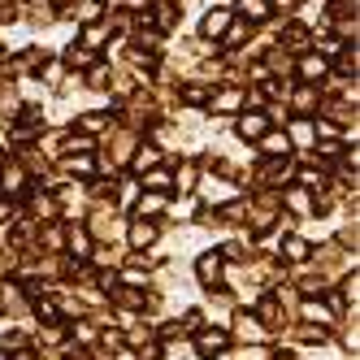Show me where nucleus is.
<instances>
[{"instance_id":"7ed1b4c3","label":"nucleus","mask_w":360,"mask_h":360,"mask_svg":"<svg viewBox=\"0 0 360 360\" xmlns=\"http://www.w3.org/2000/svg\"><path fill=\"white\" fill-rule=\"evenodd\" d=\"M61 13H65V18H74L79 27H91V22L105 18V0H74V5H65Z\"/></svg>"},{"instance_id":"f03ea898","label":"nucleus","mask_w":360,"mask_h":360,"mask_svg":"<svg viewBox=\"0 0 360 360\" xmlns=\"http://www.w3.org/2000/svg\"><path fill=\"white\" fill-rule=\"evenodd\" d=\"M226 347H230V334H226V330H195V352H200L204 360L221 356Z\"/></svg>"},{"instance_id":"c85d7f7f","label":"nucleus","mask_w":360,"mask_h":360,"mask_svg":"<svg viewBox=\"0 0 360 360\" xmlns=\"http://www.w3.org/2000/svg\"><path fill=\"white\" fill-rule=\"evenodd\" d=\"M265 70H269V74H291V70H295V61H291L287 53H282V48H274L269 61H265Z\"/></svg>"},{"instance_id":"423d86ee","label":"nucleus","mask_w":360,"mask_h":360,"mask_svg":"<svg viewBox=\"0 0 360 360\" xmlns=\"http://www.w3.org/2000/svg\"><path fill=\"white\" fill-rule=\"evenodd\" d=\"M295 70H300L304 83H321L326 74H330V61H326L321 53H300V65H295Z\"/></svg>"},{"instance_id":"7c9ffc66","label":"nucleus","mask_w":360,"mask_h":360,"mask_svg":"<svg viewBox=\"0 0 360 360\" xmlns=\"http://www.w3.org/2000/svg\"><path fill=\"white\" fill-rule=\"evenodd\" d=\"M252 35V27H243V22H230V27H226V35L217 39V44H226V48H235V44H243Z\"/></svg>"},{"instance_id":"09e8293b","label":"nucleus","mask_w":360,"mask_h":360,"mask_svg":"<svg viewBox=\"0 0 360 360\" xmlns=\"http://www.w3.org/2000/svg\"><path fill=\"white\" fill-rule=\"evenodd\" d=\"M300 183H304V187H321V174H317V169H304Z\"/></svg>"},{"instance_id":"6e6552de","label":"nucleus","mask_w":360,"mask_h":360,"mask_svg":"<svg viewBox=\"0 0 360 360\" xmlns=\"http://www.w3.org/2000/svg\"><path fill=\"white\" fill-rule=\"evenodd\" d=\"M235 131H239V139H252V143H256V139H261V135L269 131V117H265L261 109H248V113L239 117V126H235Z\"/></svg>"},{"instance_id":"f257e3e1","label":"nucleus","mask_w":360,"mask_h":360,"mask_svg":"<svg viewBox=\"0 0 360 360\" xmlns=\"http://www.w3.org/2000/svg\"><path fill=\"white\" fill-rule=\"evenodd\" d=\"M243 100H248V91H243L239 83H230V87H221V91H209V105H213L217 113H239Z\"/></svg>"},{"instance_id":"c756f323","label":"nucleus","mask_w":360,"mask_h":360,"mask_svg":"<svg viewBox=\"0 0 360 360\" xmlns=\"http://www.w3.org/2000/svg\"><path fill=\"white\" fill-rule=\"evenodd\" d=\"M109 74H113V65H100V61H96V65L87 70V87H96V91H105V87H109Z\"/></svg>"},{"instance_id":"4468645a","label":"nucleus","mask_w":360,"mask_h":360,"mask_svg":"<svg viewBox=\"0 0 360 360\" xmlns=\"http://www.w3.org/2000/svg\"><path fill=\"white\" fill-rule=\"evenodd\" d=\"M65 248H70V256H79V261H83V256L91 252V235H87L83 226H74V230H65Z\"/></svg>"},{"instance_id":"4c0bfd02","label":"nucleus","mask_w":360,"mask_h":360,"mask_svg":"<svg viewBox=\"0 0 360 360\" xmlns=\"http://www.w3.org/2000/svg\"><path fill=\"white\" fill-rule=\"evenodd\" d=\"M44 248H48V252L65 248V230H61V226H48V230H44Z\"/></svg>"},{"instance_id":"2eb2a0df","label":"nucleus","mask_w":360,"mask_h":360,"mask_svg":"<svg viewBox=\"0 0 360 360\" xmlns=\"http://www.w3.org/2000/svg\"><path fill=\"white\" fill-rule=\"evenodd\" d=\"M131 165L143 174V169H152V165H161V148L157 143H139L135 148V157H131Z\"/></svg>"},{"instance_id":"a878e982","label":"nucleus","mask_w":360,"mask_h":360,"mask_svg":"<svg viewBox=\"0 0 360 360\" xmlns=\"http://www.w3.org/2000/svg\"><path fill=\"white\" fill-rule=\"evenodd\" d=\"M0 113H5V117H18L22 113V100H18V87L13 83L0 87Z\"/></svg>"},{"instance_id":"393cba45","label":"nucleus","mask_w":360,"mask_h":360,"mask_svg":"<svg viewBox=\"0 0 360 360\" xmlns=\"http://www.w3.org/2000/svg\"><path fill=\"white\" fill-rule=\"evenodd\" d=\"M53 213H57V200L53 195H35L31 200V217L35 221H53Z\"/></svg>"},{"instance_id":"3c124183","label":"nucleus","mask_w":360,"mask_h":360,"mask_svg":"<svg viewBox=\"0 0 360 360\" xmlns=\"http://www.w3.org/2000/svg\"><path fill=\"white\" fill-rule=\"evenodd\" d=\"M278 360H295V356H278Z\"/></svg>"},{"instance_id":"49530a36","label":"nucleus","mask_w":360,"mask_h":360,"mask_svg":"<svg viewBox=\"0 0 360 360\" xmlns=\"http://www.w3.org/2000/svg\"><path fill=\"white\" fill-rule=\"evenodd\" d=\"M18 18V0H0V22H13Z\"/></svg>"},{"instance_id":"2f4dec72","label":"nucleus","mask_w":360,"mask_h":360,"mask_svg":"<svg viewBox=\"0 0 360 360\" xmlns=\"http://www.w3.org/2000/svg\"><path fill=\"white\" fill-rule=\"evenodd\" d=\"M195 183H200V169H195V165H183V169L174 174V187H178V191H191Z\"/></svg>"},{"instance_id":"de8ad7c7","label":"nucleus","mask_w":360,"mask_h":360,"mask_svg":"<svg viewBox=\"0 0 360 360\" xmlns=\"http://www.w3.org/2000/svg\"><path fill=\"white\" fill-rule=\"evenodd\" d=\"M221 256H226V261H243L248 252H243V243H226V248H221Z\"/></svg>"},{"instance_id":"9d476101","label":"nucleus","mask_w":360,"mask_h":360,"mask_svg":"<svg viewBox=\"0 0 360 360\" xmlns=\"http://www.w3.org/2000/svg\"><path fill=\"white\" fill-rule=\"evenodd\" d=\"M157 243V221L152 217H135L131 221V248H152Z\"/></svg>"},{"instance_id":"0eeeda50","label":"nucleus","mask_w":360,"mask_h":360,"mask_svg":"<svg viewBox=\"0 0 360 360\" xmlns=\"http://www.w3.org/2000/svg\"><path fill=\"white\" fill-rule=\"evenodd\" d=\"M282 53L287 57H295V53H308V48H313V39H308V27H300V22H291L287 31H282Z\"/></svg>"},{"instance_id":"f704fd0d","label":"nucleus","mask_w":360,"mask_h":360,"mask_svg":"<svg viewBox=\"0 0 360 360\" xmlns=\"http://www.w3.org/2000/svg\"><path fill=\"white\" fill-rule=\"evenodd\" d=\"M44 83L48 87H61L65 83V65L61 61H44Z\"/></svg>"},{"instance_id":"37998d69","label":"nucleus","mask_w":360,"mask_h":360,"mask_svg":"<svg viewBox=\"0 0 360 360\" xmlns=\"http://www.w3.org/2000/svg\"><path fill=\"white\" fill-rule=\"evenodd\" d=\"M300 339H304V343H321V339H326V330H321V326H304V330H300Z\"/></svg>"},{"instance_id":"bb28decb","label":"nucleus","mask_w":360,"mask_h":360,"mask_svg":"<svg viewBox=\"0 0 360 360\" xmlns=\"http://www.w3.org/2000/svg\"><path fill=\"white\" fill-rule=\"evenodd\" d=\"M65 169H70V174H79V178H87V174H96V157H87V152H79V157H74V152H70Z\"/></svg>"},{"instance_id":"aec40b11","label":"nucleus","mask_w":360,"mask_h":360,"mask_svg":"<svg viewBox=\"0 0 360 360\" xmlns=\"http://www.w3.org/2000/svg\"><path fill=\"white\" fill-rule=\"evenodd\" d=\"M152 5H157V13H152L148 22H157V31H169L174 22H178V9L169 5V0H152Z\"/></svg>"},{"instance_id":"b1692460","label":"nucleus","mask_w":360,"mask_h":360,"mask_svg":"<svg viewBox=\"0 0 360 360\" xmlns=\"http://www.w3.org/2000/svg\"><path fill=\"white\" fill-rule=\"evenodd\" d=\"M235 334H239V339H261L265 326L256 321V317H248V313H239V317H235Z\"/></svg>"},{"instance_id":"a19ab883","label":"nucleus","mask_w":360,"mask_h":360,"mask_svg":"<svg viewBox=\"0 0 360 360\" xmlns=\"http://www.w3.org/2000/svg\"><path fill=\"white\" fill-rule=\"evenodd\" d=\"M61 139H65L70 152H91V139H87V135H61Z\"/></svg>"},{"instance_id":"ea45409f","label":"nucleus","mask_w":360,"mask_h":360,"mask_svg":"<svg viewBox=\"0 0 360 360\" xmlns=\"http://www.w3.org/2000/svg\"><path fill=\"white\" fill-rule=\"evenodd\" d=\"M304 317H308V321H330L334 313H330L326 304H308V308H304Z\"/></svg>"},{"instance_id":"a18cd8bd","label":"nucleus","mask_w":360,"mask_h":360,"mask_svg":"<svg viewBox=\"0 0 360 360\" xmlns=\"http://www.w3.org/2000/svg\"><path fill=\"white\" fill-rule=\"evenodd\" d=\"M313 131H321L326 139H334V135H339V122H330V117H321V122L313 126Z\"/></svg>"},{"instance_id":"39448f33","label":"nucleus","mask_w":360,"mask_h":360,"mask_svg":"<svg viewBox=\"0 0 360 360\" xmlns=\"http://www.w3.org/2000/svg\"><path fill=\"white\" fill-rule=\"evenodd\" d=\"M256 174H261L265 183H274V187H287L291 178H295V169H291V161H287V157H269V161H265L261 169H256Z\"/></svg>"},{"instance_id":"dca6fc26","label":"nucleus","mask_w":360,"mask_h":360,"mask_svg":"<svg viewBox=\"0 0 360 360\" xmlns=\"http://www.w3.org/2000/svg\"><path fill=\"white\" fill-rule=\"evenodd\" d=\"M291 105H295L300 113H313V109H317V83H300L295 96H291Z\"/></svg>"},{"instance_id":"1a4fd4ad","label":"nucleus","mask_w":360,"mask_h":360,"mask_svg":"<svg viewBox=\"0 0 360 360\" xmlns=\"http://www.w3.org/2000/svg\"><path fill=\"white\" fill-rule=\"evenodd\" d=\"M230 22H235V18H230V9H221V5H217V9H213L209 18L200 22V35L209 39V44H217V39L226 35V27H230Z\"/></svg>"},{"instance_id":"c03bdc74","label":"nucleus","mask_w":360,"mask_h":360,"mask_svg":"<svg viewBox=\"0 0 360 360\" xmlns=\"http://www.w3.org/2000/svg\"><path fill=\"white\" fill-rule=\"evenodd\" d=\"M113 295H117L126 308H139V304H143V295H139V291H113Z\"/></svg>"},{"instance_id":"e433bc0d","label":"nucleus","mask_w":360,"mask_h":360,"mask_svg":"<svg viewBox=\"0 0 360 360\" xmlns=\"http://www.w3.org/2000/svg\"><path fill=\"white\" fill-rule=\"evenodd\" d=\"M79 126H83L87 135H96V131H105V126H109V113H87V117H79Z\"/></svg>"},{"instance_id":"79ce46f5","label":"nucleus","mask_w":360,"mask_h":360,"mask_svg":"<svg viewBox=\"0 0 360 360\" xmlns=\"http://www.w3.org/2000/svg\"><path fill=\"white\" fill-rule=\"evenodd\" d=\"M300 287H304V295H321V291H326V278H321V274H317V278H304Z\"/></svg>"},{"instance_id":"9b49d317","label":"nucleus","mask_w":360,"mask_h":360,"mask_svg":"<svg viewBox=\"0 0 360 360\" xmlns=\"http://www.w3.org/2000/svg\"><path fill=\"white\" fill-rule=\"evenodd\" d=\"M256 143H261L265 157H291V139H287V135H278V131H265Z\"/></svg>"},{"instance_id":"f8f14e48","label":"nucleus","mask_w":360,"mask_h":360,"mask_svg":"<svg viewBox=\"0 0 360 360\" xmlns=\"http://www.w3.org/2000/svg\"><path fill=\"white\" fill-rule=\"evenodd\" d=\"M174 187V174L169 169H161V165H152V169H143V191H169Z\"/></svg>"},{"instance_id":"cd10ccee","label":"nucleus","mask_w":360,"mask_h":360,"mask_svg":"<svg viewBox=\"0 0 360 360\" xmlns=\"http://www.w3.org/2000/svg\"><path fill=\"white\" fill-rule=\"evenodd\" d=\"M105 39H109V31L100 27V22H91V27H83V48H91V53H96V48H105Z\"/></svg>"},{"instance_id":"8fccbe9b","label":"nucleus","mask_w":360,"mask_h":360,"mask_svg":"<svg viewBox=\"0 0 360 360\" xmlns=\"http://www.w3.org/2000/svg\"><path fill=\"white\" fill-rule=\"evenodd\" d=\"M300 5V0H269V9H282V13H291Z\"/></svg>"},{"instance_id":"5701e85b","label":"nucleus","mask_w":360,"mask_h":360,"mask_svg":"<svg viewBox=\"0 0 360 360\" xmlns=\"http://www.w3.org/2000/svg\"><path fill=\"white\" fill-rule=\"evenodd\" d=\"M313 135H317V131H313V122L300 117V122H291V135H287V139H291V143H300V148H308V143H317Z\"/></svg>"},{"instance_id":"473e14b6","label":"nucleus","mask_w":360,"mask_h":360,"mask_svg":"<svg viewBox=\"0 0 360 360\" xmlns=\"http://www.w3.org/2000/svg\"><path fill=\"white\" fill-rule=\"evenodd\" d=\"M326 113L339 117V122H347V117L356 122V105H347V100H326Z\"/></svg>"},{"instance_id":"f3484780","label":"nucleus","mask_w":360,"mask_h":360,"mask_svg":"<svg viewBox=\"0 0 360 360\" xmlns=\"http://www.w3.org/2000/svg\"><path fill=\"white\" fill-rule=\"evenodd\" d=\"M161 209H165V195L161 191H143L139 204H135V217H157Z\"/></svg>"},{"instance_id":"a211bd4d","label":"nucleus","mask_w":360,"mask_h":360,"mask_svg":"<svg viewBox=\"0 0 360 360\" xmlns=\"http://www.w3.org/2000/svg\"><path fill=\"white\" fill-rule=\"evenodd\" d=\"M308 256H313L308 239H295V235H291V239H282V261H295V265H300V261H308Z\"/></svg>"},{"instance_id":"412c9836","label":"nucleus","mask_w":360,"mask_h":360,"mask_svg":"<svg viewBox=\"0 0 360 360\" xmlns=\"http://www.w3.org/2000/svg\"><path fill=\"white\" fill-rule=\"evenodd\" d=\"M65 65L70 70H91L96 65V53H91V48H83V44H74L70 53H65Z\"/></svg>"},{"instance_id":"ddd939ff","label":"nucleus","mask_w":360,"mask_h":360,"mask_svg":"<svg viewBox=\"0 0 360 360\" xmlns=\"http://www.w3.org/2000/svg\"><path fill=\"white\" fill-rule=\"evenodd\" d=\"M0 187H5V195L27 191V165H9L5 174H0Z\"/></svg>"},{"instance_id":"6ab92c4d","label":"nucleus","mask_w":360,"mask_h":360,"mask_svg":"<svg viewBox=\"0 0 360 360\" xmlns=\"http://www.w3.org/2000/svg\"><path fill=\"white\" fill-rule=\"evenodd\" d=\"M131 157H135V135H131V131H117V135H113V165L131 161Z\"/></svg>"},{"instance_id":"72a5a7b5","label":"nucleus","mask_w":360,"mask_h":360,"mask_svg":"<svg viewBox=\"0 0 360 360\" xmlns=\"http://www.w3.org/2000/svg\"><path fill=\"white\" fill-rule=\"evenodd\" d=\"M27 22H35V27H48V22H53V5H44V0H35V5L27 9Z\"/></svg>"},{"instance_id":"4be33fe9","label":"nucleus","mask_w":360,"mask_h":360,"mask_svg":"<svg viewBox=\"0 0 360 360\" xmlns=\"http://www.w3.org/2000/svg\"><path fill=\"white\" fill-rule=\"evenodd\" d=\"M239 13H243L248 22H265L274 9H269V0H239Z\"/></svg>"},{"instance_id":"c9c22d12","label":"nucleus","mask_w":360,"mask_h":360,"mask_svg":"<svg viewBox=\"0 0 360 360\" xmlns=\"http://www.w3.org/2000/svg\"><path fill=\"white\" fill-rule=\"evenodd\" d=\"M287 204H291V213H313V195L308 191H287Z\"/></svg>"},{"instance_id":"58836bf2","label":"nucleus","mask_w":360,"mask_h":360,"mask_svg":"<svg viewBox=\"0 0 360 360\" xmlns=\"http://www.w3.org/2000/svg\"><path fill=\"white\" fill-rule=\"evenodd\" d=\"M183 100H187V105H204V100H209V87L187 83V87H183Z\"/></svg>"},{"instance_id":"20e7f679","label":"nucleus","mask_w":360,"mask_h":360,"mask_svg":"<svg viewBox=\"0 0 360 360\" xmlns=\"http://www.w3.org/2000/svg\"><path fill=\"white\" fill-rule=\"evenodd\" d=\"M195 274H200V282H204V287H221V274H226V265H221V256L217 252H204L200 256V261H195Z\"/></svg>"}]
</instances>
